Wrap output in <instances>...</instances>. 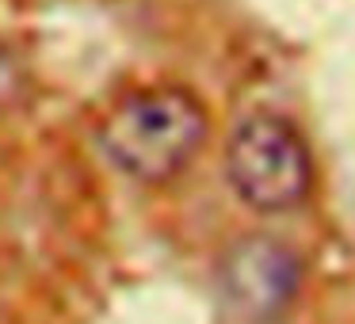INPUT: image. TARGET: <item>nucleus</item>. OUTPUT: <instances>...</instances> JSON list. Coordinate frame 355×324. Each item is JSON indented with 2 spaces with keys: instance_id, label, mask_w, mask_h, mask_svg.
I'll return each instance as SVG.
<instances>
[{
  "instance_id": "1",
  "label": "nucleus",
  "mask_w": 355,
  "mask_h": 324,
  "mask_svg": "<svg viewBox=\"0 0 355 324\" xmlns=\"http://www.w3.org/2000/svg\"><path fill=\"white\" fill-rule=\"evenodd\" d=\"M207 107L176 84H153L123 96L103 115L96 141L119 176L134 183H168L207 145Z\"/></svg>"
},
{
  "instance_id": "2",
  "label": "nucleus",
  "mask_w": 355,
  "mask_h": 324,
  "mask_svg": "<svg viewBox=\"0 0 355 324\" xmlns=\"http://www.w3.org/2000/svg\"><path fill=\"white\" fill-rule=\"evenodd\" d=\"M225 179L256 214H291L313 195V153L275 111H252L225 141Z\"/></svg>"
},
{
  "instance_id": "3",
  "label": "nucleus",
  "mask_w": 355,
  "mask_h": 324,
  "mask_svg": "<svg viewBox=\"0 0 355 324\" xmlns=\"http://www.w3.org/2000/svg\"><path fill=\"white\" fill-rule=\"evenodd\" d=\"M218 290L245 321H275L302 290V260L279 237H241L218 260Z\"/></svg>"
},
{
  "instance_id": "4",
  "label": "nucleus",
  "mask_w": 355,
  "mask_h": 324,
  "mask_svg": "<svg viewBox=\"0 0 355 324\" xmlns=\"http://www.w3.org/2000/svg\"><path fill=\"white\" fill-rule=\"evenodd\" d=\"M19 88H24V77H19L16 62L0 50V107H8V100L19 96Z\"/></svg>"
}]
</instances>
